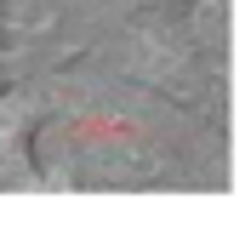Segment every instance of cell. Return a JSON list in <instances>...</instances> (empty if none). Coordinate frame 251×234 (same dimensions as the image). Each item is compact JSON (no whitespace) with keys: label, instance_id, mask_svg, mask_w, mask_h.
Instances as JSON below:
<instances>
[{"label":"cell","instance_id":"3957f363","mask_svg":"<svg viewBox=\"0 0 251 234\" xmlns=\"http://www.w3.org/2000/svg\"><path fill=\"white\" fill-rule=\"evenodd\" d=\"M17 75H23V63H17V57H0V97L17 86Z\"/></svg>","mask_w":251,"mask_h":234},{"label":"cell","instance_id":"6da1fadb","mask_svg":"<svg viewBox=\"0 0 251 234\" xmlns=\"http://www.w3.org/2000/svg\"><path fill=\"white\" fill-rule=\"evenodd\" d=\"M46 126V109L0 97V188H34L46 172L34 166V131Z\"/></svg>","mask_w":251,"mask_h":234},{"label":"cell","instance_id":"7a4b0ae2","mask_svg":"<svg viewBox=\"0 0 251 234\" xmlns=\"http://www.w3.org/2000/svg\"><path fill=\"white\" fill-rule=\"evenodd\" d=\"M143 6H149V12H160V17H188L200 0H143Z\"/></svg>","mask_w":251,"mask_h":234}]
</instances>
